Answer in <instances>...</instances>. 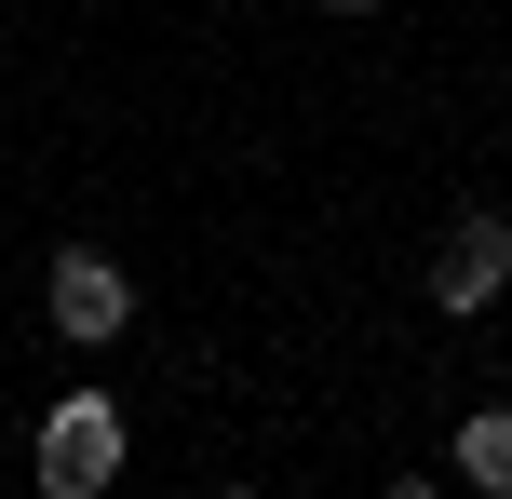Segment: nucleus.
I'll return each mask as SVG.
<instances>
[{"instance_id":"nucleus-5","label":"nucleus","mask_w":512,"mask_h":499,"mask_svg":"<svg viewBox=\"0 0 512 499\" xmlns=\"http://www.w3.org/2000/svg\"><path fill=\"white\" fill-rule=\"evenodd\" d=\"M391 499H432V486H418V473H405V486H391Z\"/></svg>"},{"instance_id":"nucleus-7","label":"nucleus","mask_w":512,"mask_h":499,"mask_svg":"<svg viewBox=\"0 0 512 499\" xmlns=\"http://www.w3.org/2000/svg\"><path fill=\"white\" fill-rule=\"evenodd\" d=\"M216 499H243V486H216Z\"/></svg>"},{"instance_id":"nucleus-1","label":"nucleus","mask_w":512,"mask_h":499,"mask_svg":"<svg viewBox=\"0 0 512 499\" xmlns=\"http://www.w3.org/2000/svg\"><path fill=\"white\" fill-rule=\"evenodd\" d=\"M41 311H54V338H68V351H108V338L135 324V270L95 257V243H68V257L41 270Z\"/></svg>"},{"instance_id":"nucleus-3","label":"nucleus","mask_w":512,"mask_h":499,"mask_svg":"<svg viewBox=\"0 0 512 499\" xmlns=\"http://www.w3.org/2000/svg\"><path fill=\"white\" fill-rule=\"evenodd\" d=\"M499 284H512V216H486V203H472L459 230L432 243V311H445V324H472Z\"/></svg>"},{"instance_id":"nucleus-4","label":"nucleus","mask_w":512,"mask_h":499,"mask_svg":"<svg viewBox=\"0 0 512 499\" xmlns=\"http://www.w3.org/2000/svg\"><path fill=\"white\" fill-rule=\"evenodd\" d=\"M459 486L512 499V405H472V419H459Z\"/></svg>"},{"instance_id":"nucleus-2","label":"nucleus","mask_w":512,"mask_h":499,"mask_svg":"<svg viewBox=\"0 0 512 499\" xmlns=\"http://www.w3.org/2000/svg\"><path fill=\"white\" fill-rule=\"evenodd\" d=\"M108 473H122V405H108V392H68L41 419V499H108Z\"/></svg>"},{"instance_id":"nucleus-6","label":"nucleus","mask_w":512,"mask_h":499,"mask_svg":"<svg viewBox=\"0 0 512 499\" xmlns=\"http://www.w3.org/2000/svg\"><path fill=\"white\" fill-rule=\"evenodd\" d=\"M337 14H378V0H337Z\"/></svg>"}]
</instances>
